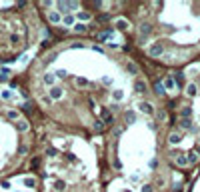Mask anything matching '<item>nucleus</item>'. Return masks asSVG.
<instances>
[{
    "label": "nucleus",
    "mask_w": 200,
    "mask_h": 192,
    "mask_svg": "<svg viewBox=\"0 0 200 192\" xmlns=\"http://www.w3.org/2000/svg\"><path fill=\"white\" fill-rule=\"evenodd\" d=\"M74 30L76 32H86V26L84 24H74Z\"/></svg>",
    "instance_id": "b1692460"
},
{
    "label": "nucleus",
    "mask_w": 200,
    "mask_h": 192,
    "mask_svg": "<svg viewBox=\"0 0 200 192\" xmlns=\"http://www.w3.org/2000/svg\"><path fill=\"white\" fill-rule=\"evenodd\" d=\"M16 128H18L20 132H26V130H28V122H26V120H18Z\"/></svg>",
    "instance_id": "9b49d317"
},
{
    "label": "nucleus",
    "mask_w": 200,
    "mask_h": 192,
    "mask_svg": "<svg viewBox=\"0 0 200 192\" xmlns=\"http://www.w3.org/2000/svg\"><path fill=\"white\" fill-rule=\"evenodd\" d=\"M196 90H198L196 84H188V86H186V94H188V96H196Z\"/></svg>",
    "instance_id": "9d476101"
},
{
    "label": "nucleus",
    "mask_w": 200,
    "mask_h": 192,
    "mask_svg": "<svg viewBox=\"0 0 200 192\" xmlns=\"http://www.w3.org/2000/svg\"><path fill=\"white\" fill-rule=\"evenodd\" d=\"M194 152H196V154L200 156V146H196V148H194Z\"/></svg>",
    "instance_id": "c756f323"
},
{
    "label": "nucleus",
    "mask_w": 200,
    "mask_h": 192,
    "mask_svg": "<svg viewBox=\"0 0 200 192\" xmlns=\"http://www.w3.org/2000/svg\"><path fill=\"white\" fill-rule=\"evenodd\" d=\"M126 120H128V122H134V114L128 112V114H126Z\"/></svg>",
    "instance_id": "cd10ccee"
},
{
    "label": "nucleus",
    "mask_w": 200,
    "mask_h": 192,
    "mask_svg": "<svg viewBox=\"0 0 200 192\" xmlns=\"http://www.w3.org/2000/svg\"><path fill=\"white\" fill-rule=\"evenodd\" d=\"M112 98L114 100H122V98H124V92H122V90H114V92H112Z\"/></svg>",
    "instance_id": "aec40b11"
},
{
    "label": "nucleus",
    "mask_w": 200,
    "mask_h": 192,
    "mask_svg": "<svg viewBox=\"0 0 200 192\" xmlns=\"http://www.w3.org/2000/svg\"><path fill=\"white\" fill-rule=\"evenodd\" d=\"M148 54H150V56H162V54H164V46H160V44H152V46L148 48Z\"/></svg>",
    "instance_id": "7ed1b4c3"
},
{
    "label": "nucleus",
    "mask_w": 200,
    "mask_h": 192,
    "mask_svg": "<svg viewBox=\"0 0 200 192\" xmlns=\"http://www.w3.org/2000/svg\"><path fill=\"white\" fill-rule=\"evenodd\" d=\"M192 116V108L186 106V108H182V118H190Z\"/></svg>",
    "instance_id": "dca6fc26"
},
{
    "label": "nucleus",
    "mask_w": 200,
    "mask_h": 192,
    "mask_svg": "<svg viewBox=\"0 0 200 192\" xmlns=\"http://www.w3.org/2000/svg\"><path fill=\"white\" fill-rule=\"evenodd\" d=\"M6 116H8V120H18V118H20V114L16 112V110H8Z\"/></svg>",
    "instance_id": "2eb2a0df"
},
{
    "label": "nucleus",
    "mask_w": 200,
    "mask_h": 192,
    "mask_svg": "<svg viewBox=\"0 0 200 192\" xmlns=\"http://www.w3.org/2000/svg\"><path fill=\"white\" fill-rule=\"evenodd\" d=\"M48 20H50L52 24H60V22H62V14H58V12H50V14H48Z\"/></svg>",
    "instance_id": "0eeeda50"
},
{
    "label": "nucleus",
    "mask_w": 200,
    "mask_h": 192,
    "mask_svg": "<svg viewBox=\"0 0 200 192\" xmlns=\"http://www.w3.org/2000/svg\"><path fill=\"white\" fill-rule=\"evenodd\" d=\"M134 90H136L138 94H144V92L148 90V88H146V82H142V80H136V82H134Z\"/></svg>",
    "instance_id": "423d86ee"
},
{
    "label": "nucleus",
    "mask_w": 200,
    "mask_h": 192,
    "mask_svg": "<svg viewBox=\"0 0 200 192\" xmlns=\"http://www.w3.org/2000/svg\"><path fill=\"white\" fill-rule=\"evenodd\" d=\"M24 184H26L28 188H34V186H36V180H34V178H26V180H24Z\"/></svg>",
    "instance_id": "5701e85b"
},
{
    "label": "nucleus",
    "mask_w": 200,
    "mask_h": 192,
    "mask_svg": "<svg viewBox=\"0 0 200 192\" xmlns=\"http://www.w3.org/2000/svg\"><path fill=\"white\" fill-rule=\"evenodd\" d=\"M76 84H78V86H82V88H86L88 86V80L86 78H76Z\"/></svg>",
    "instance_id": "4be33fe9"
},
{
    "label": "nucleus",
    "mask_w": 200,
    "mask_h": 192,
    "mask_svg": "<svg viewBox=\"0 0 200 192\" xmlns=\"http://www.w3.org/2000/svg\"><path fill=\"white\" fill-rule=\"evenodd\" d=\"M128 72H132V74H136L138 70H136V66H134L132 62H128Z\"/></svg>",
    "instance_id": "a878e982"
},
{
    "label": "nucleus",
    "mask_w": 200,
    "mask_h": 192,
    "mask_svg": "<svg viewBox=\"0 0 200 192\" xmlns=\"http://www.w3.org/2000/svg\"><path fill=\"white\" fill-rule=\"evenodd\" d=\"M54 76H60V78H64V76H68V72H66V70H58V72L54 74Z\"/></svg>",
    "instance_id": "bb28decb"
},
{
    "label": "nucleus",
    "mask_w": 200,
    "mask_h": 192,
    "mask_svg": "<svg viewBox=\"0 0 200 192\" xmlns=\"http://www.w3.org/2000/svg\"><path fill=\"white\" fill-rule=\"evenodd\" d=\"M142 192H152V186H150V184H146L144 188H142Z\"/></svg>",
    "instance_id": "c85d7f7f"
},
{
    "label": "nucleus",
    "mask_w": 200,
    "mask_h": 192,
    "mask_svg": "<svg viewBox=\"0 0 200 192\" xmlns=\"http://www.w3.org/2000/svg\"><path fill=\"white\" fill-rule=\"evenodd\" d=\"M188 162H190V164H194V162H198V154L194 152V150H192V152H188Z\"/></svg>",
    "instance_id": "4468645a"
},
{
    "label": "nucleus",
    "mask_w": 200,
    "mask_h": 192,
    "mask_svg": "<svg viewBox=\"0 0 200 192\" xmlns=\"http://www.w3.org/2000/svg\"><path fill=\"white\" fill-rule=\"evenodd\" d=\"M164 86H166V88H170V90H172V88H174V86H176V82H174V80H172V78H170V76H168V78H166V80H164Z\"/></svg>",
    "instance_id": "6ab92c4d"
},
{
    "label": "nucleus",
    "mask_w": 200,
    "mask_h": 192,
    "mask_svg": "<svg viewBox=\"0 0 200 192\" xmlns=\"http://www.w3.org/2000/svg\"><path fill=\"white\" fill-rule=\"evenodd\" d=\"M140 34H150V24H140Z\"/></svg>",
    "instance_id": "f3484780"
},
{
    "label": "nucleus",
    "mask_w": 200,
    "mask_h": 192,
    "mask_svg": "<svg viewBox=\"0 0 200 192\" xmlns=\"http://www.w3.org/2000/svg\"><path fill=\"white\" fill-rule=\"evenodd\" d=\"M54 188H56L58 192H62L64 188H66V182H64V180H56V182H54Z\"/></svg>",
    "instance_id": "f8f14e48"
},
{
    "label": "nucleus",
    "mask_w": 200,
    "mask_h": 192,
    "mask_svg": "<svg viewBox=\"0 0 200 192\" xmlns=\"http://www.w3.org/2000/svg\"><path fill=\"white\" fill-rule=\"evenodd\" d=\"M62 24L64 26H74V14H64L62 16Z\"/></svg>",
    "instance_id": "6e6552de"
},
{
    "label": "nucleus",
    "mask_w": 200,
    "mask_h": 192,
    "mask_svg": "<svg viewBox=\"0 0 200 192\" xmlns=\"http://www.w3.org/2000/svg\"><path fill=\"white\" fill-rule=\"evenodd\" d=\"M180 126L182 128H192V122H190V118H182L180 120Z\"/></svg>",
    "instance_id": "a211bd4d"
},
{
    "label": "nucleus",
    "mask_w": 200,
    "mask_h": 192,
    "mask_svg": "<svg viewBox=\"0 0 200 192\" xmlns=\"http://www.w3.org/2000/svg\"><path fill=\"white\" fill-rule=\"evenodd\" d=\"M54 80H56V76H54V74H50V72H46L44 76H42V82H44L46 86H50V88L54 86Z\"/></svg>",
    "instance_id": "39448f33"
},
{
    "label": "nucleus",
    "mask_w": 200,
    "mask_h": 192,
    "mask_svg": "<svg viewBox=\"0 0 200 192\" xmlns=\"http://www.w3.org/2000/svg\"><path fill=\"white\" fill-rule=\"evenodd\" d=\"M54 6L58 8L60 12H64V14H72V10L78 8V2H56Z\"/></svg>",
    "instance_id": "f257e3e1"
},
{
    "label": "nucleus",
    "mask_w": 200,
    "mask_h": 192,
    "mask_svg": "<svg viewBox=\"0 0 200 192\" xmlns=\"http://www.w3.org/2000/svg\"><path fill=\"white\" fill-rule=\"evenodd\" d=\"M10 42H12V44H18L20 36H18V34H10Z\"/></svg>",
    "instance_id": "393cba45"
},
{
    "label": "nucleus",
    "mask_w": 200,
    "mask_h": 192,
    "mask_svg": "<svg viewBox=\"0 0 200 192\" xmlns=\"http://www.w3.org/2000/svg\"><path fill=\"white\" fill-rule=\"evenodd\" d=\"M78 18L82 20V22H86V20L92 18V14H90V12H84V10H82V12H78Z\"/></svg>",
    "instance_id": "ddd939ff"
},
{
    "label": "nucleus",
    "mask_w": 200,
    "mask_h": 192,
    "mask_svg": "<svg viewBox=\"0 0 200 192\" xmlns=\"http://www.w3.org/2000/svg\"><path fill=\"white\" fill-rule=\"evenodd\" d=\"M114 24H116V28H118V30H128V22L124 18H118Z\"/></svg>",
    "instance_id": "1a4fd4ad"
},
{
    "label": "nucleus",
    "mask_w": 200,
    "mask_h": 192,
    "mask_svg": "<svg viewBox=\"0 0 200 192\" xmlns=\"http://www.w3.org/2000/svg\"><path fill=\"white\" fill-rule=\"evenodd\" d=\"M180 138H182L180 134H170V144H178Z\"/></svg>",
    "instance_id": "412c9836"
},
{
    "label": "nucleus",
    "mask_w": 200,
    "mask_h": 192,
    "mask_svg": "<svg viewBox=\"0 0 200 192\" xmlns=\"http://www.w3.org/2000/svg\"><path fill=\"white\" fill-rule=\"evenodd\" d=\"M62 96H64V90H62L60 86H52L50 88V100H60Z\"/></svg>",
    "instance_id": "f03ea898"
},
{
    "label": "nucleus",
    "mask_w": 200,
    "mask_h": 192,
    "mask_svg": "<svg viewBox=\"0 0 200 192\" xmlns=\"http://www.w3.org/2000/svg\"><path fill=\"white\" fill-rule=\"evenodd\" d=\"M138 110L140 112H144V114H152L154 112L152 104H148V102H138Z\"/></svg>",
    "instance_id": "20e7f679"
}]
</instances>
